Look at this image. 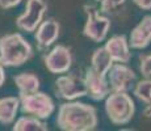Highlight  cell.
Here are the masks:
<instances>
[{"mask_svg":"<svg viewBox=\"0 0 151 131\" xmlns=\"http://www.w3.org/2000/svg\"><path fill=\"white\" fill-rule=\"evenodd\" d=\"M55 123L63 131H92L99 123L97 110L88 104L67 101L59 105Z\"/></svg>","mask_w":151,"mask_h":131,"instance_id":"6da1fadb","label":"cell"},{"mask_svg":"<svg viewBox=\"0 0 151 131\" xmlns=\"http://www.w3.org/2000/svg\"><path fill=\"white\" fill-rule=\"evenodd\" d=\"M113 59L110 58L109 52L106 51V49L104 47H99L93 51V54L91 55V67L99 74L106 76L108 71L110 69V67L113 66Z\"/></svg>","mask_w":151,"mask_h":131,"instance_id":"2e32d148","label":"cell"},{"mask_svg":"<svg viewBox=\"0 0 151 131\" xmlns=\"http://www.w3.org/2000/svg\"><path fill=\"white\" fill-rule=\"evenodd\" d=\"M100 12L104 14H110L117 12L126 3V0H100Z\"/></svg>","mask_w":151,"mask_h":131,"instance_id":"d6986e66","label":"cell"},{"mask_svg":"<svg viewBox=\"0 0 151 131\" xmlns=\"http://www.w3.org/2000/svg\"><path fill=\"white\" fill-rule=\"evenodd\" d=\"M13 81L19 89V96L32 94L40 91V79L30 72H22L13 77Z\"/></svg>","mask_w":151,"mask_h":131,"instance_id":"9a60e30c","label":"cell"},{"mask_svg":"<svg viewBox=\"0 0 151 131\" xmlns=\"http://www.w3.org/2000/svg\"><path fill=\"white\" fill-rule=\"evenodd\" d=\"M13 131H47L49 127L42 119L34 117V115H22L14 122Z\"/></svg>","mask_w":151,"mask_h":131,"instance_id":"e0dca14e","label":"cell"},{"mask_svg":"<svg viewBox=\"0 0 151 131\" xmlns=\"http://www.w3.org/2000/svg\"><path fill=\"white\" fill-rule=\"evenodd\" d=\"M47 11V4L45 0H28L25 11L16 19V26L22 31L33 33L43 21Z\"/></svg>","mask_w":151,"mask_h":131,"instance_id":"8992f818","label":"cell"},{"mask_svg":"<svg viewBox=\"0 0 151 131\" xmlns=\"http://www.w3.org/2000/svg\"><path fill=\"white\" fill-rule=\"evenodd\" d=\"M106 51L109 52L110 58L114 63H129L132 54H130L129 41L125 36H113L106 41L104 45Z\"/></svg>","mask_w":151,"mask_h":131,"instance_id":"4fadbf2b","label":"cell"},{"mask_svg":"<svg viewBox=\"0 0 151 131\" xmlns=\"http://www.w3.org/2000/svg\"><path fill=\"white\" fill-rule=\"evenodd\" d=\"M143 115L146 118H151V104H147L143 110Z\"/></svg>","mask_w":151,"mask_h":131,"instance_id":"cb8c5ba5","label":"cell"},{"mask_svg":"<svg viewBox=\"0 0 151 131\" xmlns=\"http://www.w3.org/2000/svg\"><path fill=\"white\" fill-rule=\"evenodd\" d=\"M5 79H7V76H5V71H4V66L0 63V88L3 87V84L5 83Z\"/></svg>","mask_w":151,"mask_h":131,"instance_id":"603a6c76","label":"cell"},{"mask_svg":"<svg viewBox=\"0 0 151 131\" xmlns=\"http://www.w3.org/2000/svg\"><path fill=\"white\" fill-rule=\"evenodd\" d=\"M133 94L143 104H151V79L139 80L133 88Z\"/></svg>","mask_w":151,"mask_h":131,"instance_id":"ac0fdd59","label":"cell"},{"mask_svg":"<svg viewBox=\"0 0 151 131\" xmlns=\"http://www.w3.org/2000/svg\"><path fill=\"white\" fill-rule=\"evenodd\" d=\"M57 96L66 101H74L88 94L84 77L76 75H60L55 80Z\"/></svg>","mask_w":151,"mask_h":131,"instance_id":"52a82bcc","label":"cell"},{"mask_svg":"<svg viewBox=\"0 0 151 131\" xmlns=\"http://www.w3.org/2000/svg\"><path fill=\"white\" fill-rule=\"evenodd\" d=\"M139 71L142 76L151 79V54H143L139 57Z\"/></svg>","mask_w":151,"mask_h":131,"instance_id":"ffe728a7","label":"cell"},{"mask_svg":"<svg viewBox=\"0 0 151 131\" xmlns=\"http://www.w3.org/2000/svg\"><path fill=\"white\" fill-rule=\"evenodd\" d=\"M110 89L114 92H127L132 89L134 81L137 80V74L134 69L126 66V63H113L106 74Z\"/></svg>","mask_w":151,"mask_h":131,"instance_id":"9c48e42d","label":"cell"},{"mask_svg":"<svg viewBox=\"0 0 151 131\" xmlns=\"http://www.w3.org/2000/svg\"><path fill=\"white\" fill-rule=\"evenodd\" d=\"M133 3L143 11H151V0H133Z\"/></svg>","mask_w":151,"mask_h":131,"instance_id":"7402d4cb","label":"cell"},{"mask_svg":"<svg viewBox=\"0 0 151 131\" xmlns=\"http://www.w3.org/2000/svg\"><path fill=\"white\" fill-rule=\"evenodd\" d=\"M20 109V97H8L0 98V123L3 126L13 123L17 112Z\"/></svg>","mask_w":151,"mask_h":131,"instance_id":"5bb4252c","label":"cell"},{"mask_svg":"<svg viewBox=\"0 0 151 131\" xmlns=\"http://www.w3.org/2000/svg\"><path fill=\"white\" fill-rule=\"evenodd\" d=\"M83 11L86 13V24L83 28V34L96 43L103 42L110 28V19L99 12L95 5L84 4Z\"/></svg>","mask_w":151,"mask_h":131,"instance_id":"277c9868","label":"cell"},{"mask_svg":"<svg viewBox=\"0 0 151 131\" xmlns=\"http://www.w3.org/2000/svg\"><path fill=\"white\" fill-rule=\"evenodd\" d=\"M21 3V0H0V9H12V8L17 7Z\"/></svg>","mask_w":151,"mask_h":131,"instance_id":"44dd1931","label":"cell"},{"mask_svg":"<svg viewBox=\"0 0 151 131\" xmlns=\"http://www.w3.org/2000/svg\"><path fill=\"white\" fill-rule=\"evenodd\" d=\"M151 43V16L146 14L138 25L132 30L129 37V46L134 50L146 49Z\"/></svg>","mask_w":151,"mask_h":131,"instance_id":"7c38bea8","label":"cell"},{"mask_svg":"<svg viewBox=\"0 0 151 131\" xmlns=\"http://www.w3.org/2000/svg\"><path fill=\"white\" fill-rule=\"evenodd\" d=\"M105 112L113 125L124 126L134 117L135 104L127 92L112 91L105 98Z\"/></svg>","mask_w":151,"mask_h":131,"instance_id":"3957f363","label":"cell"},{"mask_svg":"<svg viewBox=\"0 0 151 131\" xmlns=\"http://www.w3.org/2000/svg\"><path fill=\"white\" fill-rule=\"evenodd\" d=\"M33 47L20 33L0 38V63L4 67H20L33 58Z\"/></svg>","mask_w":151,"mask_h":131,"instance_id":"7a4b0ae2","label":"cell"},{"mask_svg":"<svg viewBox=\"0 0 151 131\" xmlns=\"http://www.w3.org/2000/svg\"><path fill=\"white\" fill-rule=\"evenodd\" d=\"M43 64L50 74H66L72 66L71 50L65 45L54 46L47 54L43 55Z\"/></svg>","mask_w":151,"mask_h":131,"instance_id":"ba28073f","label":"cell"},{"mask_svg":"<svg viewBox=\"0 0 151 131\" xmlns=\"http://www.w3.org/2000/svg\"><path fill=\"white\" fill-rule=\"evenodd\" d=\"M60 31V25L54 19H47L42 21L36 29L34 39L37 42V50L45 51L58 39Z\"/></svg>","mask_w":151,"mask_h":131,"instance_id":"8fae6325","label":"cell"},{"mask_svg":"<svg viewBox=\"0 0 151 131\" xmlns=\"http://www.w3.org/2000/svg\"><path fill=\"white\" fill-rule=\"evenodd\" d=\"M106 76L99 74L95 71L92 67L87 68L86 75H84V80H86L87 91H88L89 98L93 101H103L108 97V94L112 92L108 80L105 79Z\"/></svg>","mask_w":151,"mask_h":131,"instance_id":"30bf717a","label":"cell"},{"mask_svg":"<svg viewBox=\"0 0 151 131\" xmlns=\"http://www.w3.org/2000/svg\"><path fill=\"white\" fill-rule=\"evenodd\" d=\"M20 109L24 114L34 115L40 119H47L55 110L54 101L49 94L43 92H36L32 94L19 96Z\"/></svg>","mask_w":151,"mask_h":131,"instance_id":"5b68a950","label":"cell"},{"mask_svg":"<svg viewBox=\"0 0 151 131\" xmlns=\"http://www.w3.org/2000/svg\"><path fill=\"white\" fill-rule=\"evenodd\" d=\"M96 1H100V0H96Z\"/></svg>","mask_w":151,"mask_h":131,"instance_id":"d4e9b609","label":"cell"}]
</instances>
